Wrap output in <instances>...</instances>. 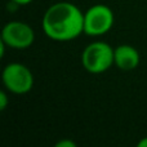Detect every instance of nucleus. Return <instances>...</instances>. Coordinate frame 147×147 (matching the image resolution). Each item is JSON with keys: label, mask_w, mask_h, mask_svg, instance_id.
<instances>
[{"label": "nucleus", "mask_w": 147, "mask_h": 147, "mask_svg": "<svg viewBox=\"0 0 147 147\" xmlns=\"http://www.w3.org/2000/svg\"><path fill=\"white\" fill-rule=\"evenodd\" d=\"M43 30L52 40H72L84 32V14L72 3H56L44 13Z\"/></svg>", "instance_id": "1"}, {"label": "nucleus", "mask_w": 147, "mask_h": 147, "mask_svg": "<svg viewBox=\"0 0 147 147\" xmlns=\"http://www.w3.org/2000/svg\"><path fill=\"white\" fill-rule=\"evenodd\" d=\"M115 49L107 43L96 41L84 49L81 54V62L84 69L90 74L105 72L115 63L114 62Z\"/></svg>", "instance_id": "2"}, {"label": "nucleus", "mask_w": 147, "mask_h": 147, "mask_svg": "<svg viewBox=\"0 0 147 147\" xmlns=\"http://www.w3.org/2000/svg\"><path fill=\"white\" fill-rule=\"evenodd\" d=\"M114 21V13L107 5H93L84 13V34L89 36H101L111 30Z\"/></svg>", "instance_id": "3"}, {"label": "nucleus", "mask_w": 147, "mask_h": 147, "mask_svg": "<svg viewBox=\"0 0 147 147\" xmlns=\"http://www.w3.org/2000/svg\"><path fill=\"white\" fill-rule=\"evenodd\" d=\"M3 83L5 88L14 94H25L34 86V75L22 63H9L3 70Z\"/></svg>", "instance_id": "4"}, {"label": "nucleus", "mask_w": 147, "mask_h": 147, "mask_svg": "<svg viewBox=\"0 0 147 147\" xmlns=\"http://www.w3.org/2000/svg\"><path fill=\"white\" fill-rule=\"evenodd\" d=\"M1 40L14 49H26L35 40V32L27 23L21 21H12L3 28Z\"/></svg>", "instance_id": "5"}, {"label": "nucleus", "mask_w": 147, "mask_h": 147, "mask_svg": "<svg viewBox=\"0 0 147 147\" xmlns=\"http://www.w3.org/2000/svg\"><path fill=\"white\" fill-rule=\"evenodd\" d=\"M114 62L120 70L129 71L140 65V53L134 47L123 44L115 48Z\"/></svg>", "instance_id": "6"}, {"label": "nucleus", "mask_w": 147, "mask_h": 147, "mask_svg": "<svg viewBox=\"0 0 147 147\" xmlns=\"http://www.w3.org/2000/svg\"><path fill=\"white\" fill-rule=\"evenodd\" d=\"M8 106V97L4 92H0V110L4 111Z\"/></svg>", "instance_id": "7"}, {"label": "nucleus", "mask_w": 147, "mask_h": 147, "mask_svg": "<svg viewBox=\"0 0 147 147\" xmlns=\"http://www.w3.org/2000/svg\"><path fill=\"white\" fill-rule=\"evenodd\" d=\"M76 143L71 140H63V141H59L58 143L56 145V147H75Z\"/></svg>", "instance_id": "8"}, {"label": "nucleus", "mask_w": 147, "mask_h": 147, "mask_svg": "<svg viewBox=\"0 0 147 147\" xmlns=\"http://www.w3.org/2000/svg\"><path fill=\"white\" fill-rule=\"evenodd\" d=\"M12 1L18 5H27V4H30L32 0H12Z\"/></svg>", "instance_id": "9"}, {"label": "nucleus", "mask_w": 147, "mask_h": 147, "mask_svg": "<svg viewBox=\"0 0 147 147\" xmlns=\"http://www.w3.org/2000/svg\"><path fill=\"white\" fill-rule=\"evenodd\" d=\"M138 147H147V137L143 138V140H141L140 142H138Z\"/></svg>", "instance_id": "10"}]
</instances>
